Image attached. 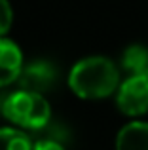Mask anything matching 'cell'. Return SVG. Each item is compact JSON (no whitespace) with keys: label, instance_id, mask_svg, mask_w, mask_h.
<instances>
[{"label":"cell","instance_id":"9c48e42d","mask_svg":"<svg viewBox=\"0 0 148 150\" xmlns=\"http://www.w3.org/2000/svg\"><path fill=\"white\" fill-rule=\"evenodd\" d=\"M13 23V10L8 0H0V36H6Z\"/></svg>","mask_w":148,"mask_h":150},{"label":"cell","instance_id":"277c9868","mask_svg":"<svg viewBox=\"0 0 148 150\" xmlns=\"http://www.w3.org/2000/svg\"><path fill=\"white\" fill-rule=\"evenodd\" d=\"M23 69L25 59L21 48L8 36H0V88L17 82Z\"/></svg>","mask_w":148,"mask_h":150},{"label":"cell","instance_id":"30bf717a","mask_svg":"<svg viewBox=\"0 0 148 150\" xmlns=\"http://www.w3.org/2000/svg\"><path fill=\"white\" fill-rule=\"evenodd\" d=\"M32 150H65V146L57 141H51V139H42V141H36L34 143Z\"/></svg>","mask_w":148,"mask_h":150},{"label":"cell","instance_id":"ba28073f","mask_svg":"<svg viewBox=\"0 0 148 150\" xmlns=\"http://www.w3.org/2000/svg\"><path fill=\"white\" fill-rule=\"evenodd\" d=\"M34 143L19 127H0V150H32Z\"/></svg>","mask_w":148,"mask_h":150},{"label":"cell","instance_id":"5b68a950","mask_svg":"<svg viewBox=\"0 0 148 150\" xmlns=\"http://www.w3.org/2000/svg\"><path fill=\"white\" fill-rule=\"evenodd\" d=\"M53 80H55V69L46 61H34L32 65L25 67L21 76H19L21 89L38 91V93L51 88Z\"/></svg>","mask_w":148,"mask_h":150},{"label":"cell","instance_id":"8992f818","mask_svg":"<svg viewBox=\"0 0 148 150\" xmlns=\"http://www.w3.org/2000/svg\"><path fill=\"white\" fill-rule=\"evenodd\" d=\"M116 150H148V122L133 120L116 135Z\"/></svg>","mask_w":148,"mask_h":150},{"label":"cell","instance_id":"52a82bcc","mask_svg":"<svg viewBox=\"0 0 148 150\" xmlns=\"http://www.w3.org/2000/svg\"><path fill=\"white\" fill-rule=\"evenodd\" d=\"M122 69L127 76H148V48L141 44L127 46L122 53Z\"/></svg>","mask_w":148,"mask_h":150},{"label":"cell","instance_id":"6da1fadb","mask_svg":"<svg viewBox=\"0 0 148 150\" xmlns=\"http://www.w3.org/2000/svg\"><path fill=\"white\" fill-rule=\"evenodd\" d=\"M120 84L122 76L118 65L103 55L80 59L68 72V88L76 97L85 101L106 99L118 91Z\"/></svg>","mask_w":148,"mask_h":150},{"label":"cell","instance_id":"3957f363","mask_svg":"<svg viewBox=\"0 0 148 150\" xmlns=\"http://www.w3.org/2000/svg\"><path fill=\"white\" fill-rule=\"evenodd\" d=\"M116 106L125 116L137 118L148 112V76H127L116 91Z\"/></svg>","mask_w":148,"mask_h":150},{"label":"cell","instance_id":"7a4b0ae2","mask_svg":"<svg viewBox=\"0 0 148 150\" xmlns=\"http://www.w3.org/2000/svg\"><path fill=\"white\" fill-rule=\"evenodd\" d=\"M2 114L10 124L27 131L44 129L51 120V106L49 101L38 91L19 89L4 99Z\"/></svg>","mask_w":148,"mask_h":150}]
</instances>
